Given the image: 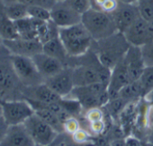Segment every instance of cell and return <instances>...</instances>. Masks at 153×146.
<instances>
[{"label": "cell", "instance_id": "6da1fadb", "mask_svg": "<svg viewBox=\"0 0 153 146\" xmlns=\"http://www.w3.org/2000/svg\"><path fill=\"white\" fill-rule=\"evenodd\" d=\"M67 66L72 68L75 86H84L96 83L109 84L111 70L105 67L91 48L84 55L68 57Z\"/></svg>", "mask_w": 153, "mask_h": 146}, {"label": "cell", "instance_id": "7a4b0ae2", "mask_svg": "<svg viewBox=\"0 0 153 146\" xmlns=\"http://www.w3.org/2000/svg\"><path fill=\"white\" fill-rule=\"evenodd\" d=\"M130 46L123 33L118 32L107 38L93 40L90 48L97 55L100 62L105 67L112 70L123 60Z\"/></svg>", "mask_w": 153, "mask_h": 146}, {"label": "cell", "instance_id": "3957f363", "mask_svg": "<svg viewBox=\"0 0 153 146\" xmlns=\"http://www.w3.org/2000/svg\"><path fill=\"white\" fill-rule=\"evenodd\" d=\"M59 36L70 57L80 56L86 54L90 49L94 40L82 23L59 28Z\"/></svg>", "mask_w": 153, "mask_h": 146}, {"label": "cell", "instance_id": "277c9868", "mask_svg": "<svg viewBox=\"0 0 153 146\" xmlns=\"http://www.w3.org/2000/svg\"><path fill=\"white\" fill-rule=\"evenodd\" d=\"M81 23L94 40H99L118 32L112 15L93 7L82 15Z\"/></svg>", "mask_w": 153, "mask_h": 146}, {"label": "cell", "instance_id": "5b68a950", "mask_svg": "<svg viewBox=\"0 0 153 146\" xmlns=\"http://www.w3.org/2000/svg\"><path fill=\"white\" fill-rule=\"evenodd\" d=\"M108 85L102 83H96L84 86H75L67 98L76 100L79 102L83 109L92 108H103L110 101Z\"/></svg>", "mask_w": 153, "mask_h": 146}, {"label": "cell", "instance_id": "8992f818", "mask_svg": "<svg viewBox=\"0 0 153 146\" xmlns=\"http://www.w3.org/2000/svg\"><path fill=\"white\" fill-rule=\"evenodd\" d=\"M10 62L19 82L25 86H33L44 83L32 57L11 55Z\"/></svg>", "mask_w": 153, "mask_h": 146}, {"label": "cell", "instance_id": "52a82bcc", "mask_svg": "<svg viewBox=\"0 0 153 146\" xmlns=\"http://www.w3.org/2000/svg\"><path fill=\"white\" fill-rule=\"evenodd\" d=\"M24 125L37 146L51 145L59 134L35 113L32 115Z\"/></svg>", "mask_w": 153, "mask_h": 146}, {"label": "cell", "instance_id": "ba28073f", "mask_svg": "<svg viewBox=\"0 0 153 146\" xmlns=\"http://www.w3.org/2000/svg\"><path fill=\"white\" fill-rule=\"evenodd\" d=\"M0 103L2 107V117L8 125H22L34 114V109L25 99L0 101Z\"/></svg>", "mask_w": 153, "mask_h": 146}, {"label": "cell", "instance_id": "9c48e42d", "mask_svg": "<svg viewBox=\"0 0 153 146\" xmlns=\"http://www.w3.org/2000/svg\"><path fill=\"white\" fill-rule=\"evenodd\" d=\"M51 20L59 28H65L80 23L82 15L75 11L65 0H58L51 10Z\"/></svg>", "mask_w": 153, "mask_h": 146}, {"label": "cell", "instance_id": "30bf717a", "mask_svg": "<svg viewBox=\"0 0 153 146\" xmlns=\"http://www.w3.org/2000/svg\"><path fill=\"white\" fill-rule=\"evenodd\" d=\"M119 32H124L138 18L140 14L136 3L119 2L116 9L111 14Z\"/></svg>", "mask_w": 153, "mask_h": 146}, {"label": "cell", "instance_id": "8fae6325", "mask_svg": "<svg viewBox=\"0 0 153 146\" xmlns=\"http://www.w3.org/2000/svg\"><path fill=\"white\" fill-rule=\"evenodd\" d=\"M44 83L61 98H67L75 87L72 68L66 65L58 74L46 79Z\"/></svg>", "mask_w": 153, "mask_h": 146}, {"label": "cell", "instance_id": "7c38bea8", "mask_svg": "<svg viewBox=\"0 0 153 146\" xmlns=\"http://www.w3.org/2000/svg\"><path fill=\"white\" fill-rule=\"evenodd\" d=\"M3 44L11 55L32 57L42 52V43L39 40H25L18 38L11 40H3Z\"/></svg>", "mask_w": 153, "mask_h": 146}, {"label": "cell", "instance_id": "4fadbf2b", "mask_svg": "<svg viewBox=\"0 0 153 146\" xmlns=\"http://www.w3.org/2000/svg\"><path fill=\"white\" fill-rule=\"evenodd\" d=\"M127 41L131 46L143 47L153 39L150 36L148 28V21L141 16L138 18L124 32H123Z\"/></svg>", "mask_w": 153, "mask_h": 146}, {"label": "cell", "instance_id": "5bb4252c", "mask_svg": "<svg viewBox=\"0 0 153 146\" xmlns=\"http://www.w3.org/2000/svg\"><path fill=\"white\" fill-rule=\"evenodd\" d=\"M130 83H131V80L130 78L126 64L123 58V60H121L111 70V76L107 88L110 100L117 98L120 91Z\"/></svg>", "mask_w": 153, "mask_h": 146}, {"label": "cell", "instance_id": "9a60e30c", "mask_svg": "<svg viewBox=\"0 0 153 146\" xmlns=\"http://www.w3.org/2000/svg\"><path fill=\"white\" fill-rule=\"evenodd\" d=\"M40 75L45 81L60 72L66 65L59 59L52 57L43 52L38 53L32 56Z\"/></svg>", "mask_w": 153, "mask_h": 146}, {"label": "cell", "instance_id": "2e32d148", "mask_svg": "<svg viewBox=\"0 0 153 146\" xmlns=\"http://www.w3.org/2000/svg\"><path fill=\"white\" fill-rule=\"evenodd\" d=\"M0 146H37L24 124L9 125Z\"/></svg>", "mask_w": 153, "mask_h": 146}, {"label": "cell", "instance_id": "e0dca14e", "mask_svg": "<svg viewBox=\"0 0 153 146\" xmlns=\"http://www.w3.org/2000/svg\"><path fill=\"white\" fill-rule=\"evenodd\" d=\"M123 60L126 64L131 82L139 80L146 67L141 53V48L140 47L131 45L123 57Z\"/></svg>", "mask_w": 153, "mask_h": 146}, {"label": "cell", "instance_id": "ac0fdd59", "mask_svg": "<svg viewBox=\"0 0 153 146\" xmlns=\"http://www.w3.org/2000/svg\"><path fill=\"white\" fill-rule=\"evenodd\" d=\"M25 99L43 104L59 102L63 99L55 92H53L45 83L33 86H25Z\"/></svg>", "mask_w": 153, "mask_h": 146}, {"label": "cell", "instance_id": "d6986e66", "mask_svg": "<svg viewBox=\"0 0 153 146\" xmlns=\"http://www.w3.org/2000/svg\"><path fill=\"white\" fill-rule=\"evenodd\" d=\"M33 107V109H34V113L39 116L42 120H44L47 124H49L57 133H59V134H64V128H63V124L62 122L59 120V117L54 113L52 112L51 110L42 107V106H40L33 101H30L28 100H26Z\"/></svg>", "mask_w": 153, "mask_h": 146}, {"label": "cell", "instance_id": "ffe728a7", "mask_svg": "<svg viewBox=\"0 0 153 146\" xmlns=\"http://www.w3.org/2000/svg\"><path fill=\"white\" fill-rule=\"evenodd\" d=\"M42 52L52 56V57L59 59L65 65H67L68 59L69 57L61 40L59 39V36L43 43L42 44Z\"/></svg>", "mask_w": 153, "mask_h": 146}, {"label": "cell", "instance_id": "44dd1931", "mask_svg": "<svg viewBox=\"0 0 153 146\" xmlns=\"http://www.w3.org/2000/svg\"><path fill=\"white\" fill-rule=\"evenodd\" d=\"M145 93L143 87L139 80L134 81L127 84L125 87H123L119 94L118 97L122 98L127 102H132V101H139L140 100L143 99Z\"/></svg>", "mask_w": 153, "mask_h": 146}, {"label": "cell", "instance_id": "7402d4cb", "mask_svg": "<svg viewBox=\"0 0 153 146\" xmlns=\"http://www.w3.org/2000/svg\"><path fill=\"white\" fill-rule=\"evenodd\" d=\"M28 6L18 1H7L5 6V15L16 22L28 16Z\"/></svg>", "mask_w": 153, "mask_h": 146}, {"label": "cell", "instance_id": "603a6c76", "mask_svg": "<svg viewBox=\"0 0 153 146\" xmlns=\"http://www.w3.org/2000/svg\"><path fill=\"white\" fill-rule=\"evenodd\" d=\"M0 37L3 40H11L19 38L16 23L6 15L0 20Z\"/></svg>", "mask_w": 153, "mask_h": 146}, {"label": "cell", "instance_id": "cb8c5ba5", "mask_svg": "<svg viewBox=\"0 0 153 146\" xmlns=\"http://www.w3.org/2000/svg\"><path fill=\"white\" fill-rule=\"evenodd\" d=\"M15 77H17L13 70V67L9 68L7 65L0 64V90L7 91L14 87Z\"/></svg>", "mask_w": 153, "mask_h": 146}, {"label": "cell", "instance_id": "d4e9b609", "mask_svg": "<svg viewBox=\"0 0 153 146\" xmlns=\"http://www.w3.org/2000/svg\"><path fill=\"white\" fill-rule=\"evenodd\" d=\"M27 12L28 16L31 18L44 22H48L51 20V10L47 8L37 6H29Z\"/></svg>", "mask_w": 153, "mask_h": 146}, {"label": "cell", "instance_id": "484cf974", "mask_svg": "<svg viewBox=\"0 0 153 146\" xmlns=\"http://www.w3.org/2000/svg\"><path fill=\"white\" fill-rule=\"evenodd\" d=\"M139 81L143 87L145 94L153 89V66H146L145 67Z\"/></svg>", "mask_w": 153, "mask_h": 146}, {"label": "cell", "instance_id": "4316f807", "mask_svg": "<svg viewBox=\"0 0 153 146\" xmlns=\"http://www.w3.org/2000/svg\"><path fill=\"white\" fill-rule=\"evenodd\" d=\"M136 4L143 19L147 21L153 19V0H137Z\"/></svg>", "mask_w": 153, "mask_h": 146}, {"label": "cell", "instance_id": "83f0119b", "mask_svg": "<svg viewBox=\"0 0 153 146\" xmlns=\"http://www.w3.org/2000/svg\"><path fill=\"white\" fill-rule=\"evenodd\" d=\"M65 1L80 15L85 14L90 8H92L91 0H65Z\"/></svg>", "mask_w": 153, "mask_h": 146}, {"label": "cell", "instance_id": "f1b7e54d", "mask_svg": "<svg viewBox=\"0 0 153 146\" xmlns=\"http://www.w3.org/2000/svg\"><path fill=\"white\" fill-rule=\"evenodd\" d=\"M91 136L92 134L84 128H79L76 133L71 135L73 142L79 144H89L91 143Z\"/></svg>", "mask_w": 153, "mask_h": 146}, {"label": "cell", "instance_id": "f546056e", "mask_svg": "<svg viewBox=\"0 0 153 146\" xmlns=\"http://www.w3.org/2000/svg\"><path fill=\"white\" fill-rule=\"evenodd\" d=\"M7 1H18L26 6H37L51 10L58 0H7Z\"/></svg>", "mask_w": 153, "mask_h": 146}, {"label": "cell", "instance_id": "4dcf8cb0", "mask_svg": "<svg viewBox=\"0 0 153 146\" xmlns=\"http://www.w3.org/2000/svg\"><path fill=\"white\" fill-rule=\"evenodd\" d=\"M63 128H64L65 134H67L68 135H72L79 128H81V125H80V122L78 119V117H71L63 123Z\"/></svg>", "mask_w": 153, "mask_h": 146}, {"label": "cell", "instance_id": "1f68e13d", "mask_svg": "<svg viewBox=\"0 0 153 146\" xmlns=\"http://www.w3.org/2000/svg\"><path fill=\"white\" fill-rule=\"evenodd\" d=\"M85 119L88 121V123L103 120V119H105V113H104L102 108H99V107L92 108V109L86 110Z\"/></svg>", "mask_w": 153, "mask_h": 146}, {"label": "cell", "instance_id": "d6a6232c", "mask_svg": "<svg viewBox=\"0 0 153 146\" xmlns=\"http://www.w3.org/2000/svg\"><path fill=\"white\" fill-rule=\"evenodd\" d=\"M141 48L142 56L146 66H153V40L144 45Z\"/></svg>", "mask_w": 153, "mask_h": 146}, {"label": "cell", "instance_id": "836d02e7", "mask_svg": "<svg viewBox=\"0 0 153 146\" xmlns=\"http://www.w3.org/2000/svg\"><path fill=\"white\" fill-rule=\"evenodd\" d=\"M88 128H89V133L93 135H101L105 128H106V124L105 122V119L99 120V121H95L88 123Z\"/></svg>", "mask_w": 153, "mask_h": 146}, {"label": "cell", "instance_id": "e575fe53", "mask_svg": "<svg viewBox=\"0 0 153 146\" xmlns=\"http://www.w3.org/2000/svg\"><path fill=\"white\" fill-rule=\"evenodd\" d=\"M8 127H9V125L6 122L5 118L2 116H0V143L2 142L3 139L5 138L7 132L8 130Z\"/></svg>", "mask_w": 153, "mask_h": 146}, {"label": "cell", "instance_id": "d590c367", "mask_svg": "<svg viewBox=\"0 0 153 146\" xmlns=\"http://www.w3.org/2000/svg\"><path fill=\"white\" fill-rule=\"evenodd\" d=\"M124 140L125 146H143V143L140 142V140L134 135H129L125 137Z\"/></svg>", "mask_w": 153, "mask_h": 146}, {"label": "cell", "instance_id": "8d00e7d4", "mask_svg": "<svg viewBox=\"0 0 153 146\" xmlns=\"http://www.w3.org/2000/svg\"><path fill=\"white\" fill-rule=\"evenodd\" d=\"M147 122L149 127L153 125V106L150 105H149V109L147 110Z\"/></svg>", "mask_w": 153, "mask_h": 146}, {"label": "cell", "instance_id": "74e56055", "mask_svg": "<svg viewBox=\"0 0 153 146\" xmlns=\"http://www.w3.org/2000/svg\"><path fill=\"white\" fill-rule=\"evenodd\" d=\"M142 100L146 102V104L153 106V89L149 91L148 93H146Z\"/></svg>", "mask_w": 153, "mask_h": 146}, {"label": "cell", "instance_id": "f35d334b", "mask_svg": "<svg viewBox=\"0 0 153 146\" xmlns=\"http://www.w3.org/2000/svg\"><path fill=\"white\" fill-rule=\"evenodd\" d=\"M109 146H125V140L123 138H115L109 142Z\"/></svg>", "mask_w": 153, "mask_h": 146}, {"label": "cell", "instance_id": "ab89813d", "mask_svg": "<svg viewBox=\"0 0 153 146\" xmlns=\"http://www.w3.org/2000/svg\"><path fill=\"white\" fill-rule=\"evenodd\" d=\"M147 142H150V143L153 144V125L149 127V132L148 134Z\"/></svg>", "mask_w": 153, "mask_h": 146}, {"label": "cell", "instance_id": "60d3db41", "mask_svg": "<svg viewBox=\"0 0 153 146\" xmlns=\"http://www.w3.org/2000/svg\"><path fill=\"white\" fill-rule=\"evenodd\" d=\"M148 28H149V32L150 33V36L153 39V19L150 21H148Z\"/></svg>", "mask_w": 153, "mask_h": 146}, {"label": "cell", "instance_id": "b9f144b4", "mask_svg": "<svg viewBox=\"0 0 153 146\" xmlns=\"http://www.w3.org/2000/svg\"><path fill=\"white\" fill-rule=\"evenodd\" d=\"M119 2H123V3H130V4H132V3H137V0H117Z\"/></svg>", "mask_w": 153, "mask_h": 146}, {"label": "cell", "instance_id": "7bdbcfd3", "mask_svg": "<svg viewBox=\"0 0 153 146\" xmlns=\"http://www.w3.org/2000/svg\"><path fill=\"white\" fill-rule=\"evenodd\" d=\"M0 116H2V107H1V103H0Z\"/></svg>", "mask_w": 153, "mask_h": 146}]
</instances>
